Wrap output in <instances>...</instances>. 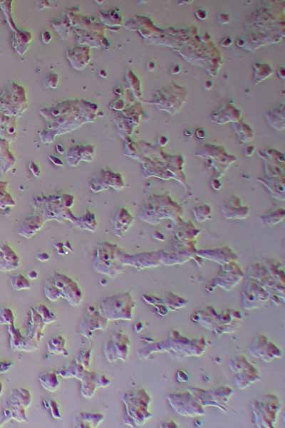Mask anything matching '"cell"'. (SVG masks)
<instances>
[{"label":"cell","mask_w":285,"mask_h":428,"mask_svg":"<svg viewBox=\"0 0 285 428\" xmlns=\"http://www.w3.org/2000/svg\"><path fill=\"white\" fill-rule=\"evenodd\" d=\"M39 381L42 384L43 388L49 390V391H55L58 388L59 381H57L55 374L48 373L46 375L39 377Z\"/></svg>","instance_id":"3"},{"label":"cell","mask_w":285,"mask_h":428,"mask_svg":"<svg viewBox=\"0 0 285 428\" xmlns=\"http://www.w3.org/2000/svg\"><path fill=\"white\" fill-rule=\"evenodd\" d=\"M14 314L12 310L9 308H3L0 310V324L13 325Z\"/></svg>","instance_id":"7"},{"label":"cell","mask_w":285,"mask_h":428,"mask_svg":"<svg viewBox=\"0 0 285 428\" xmlns=\"http://www.w3.org/2000/svg\"><path fill=\"white\" fill-rule=\"evenodd\" d=\"M9 332L10 334V345L11 348L13 350H32L35 348L30 344L29 341H27L23 336L19 334V330L14 328V325H9Z\"/></svg>","instance_id":"2"},{"label":"cell","mask_w":285,"mask_h":428,"mask_svg":"<svg viewBox=\"0 0 285 428\" xmlns=\"http://www.w3.org/2000/svg\"><path fill=\"white\" fill-rule=\"evenodd\" d=\"M14 203L10 194L7 193L6 191V183L0 181V208L13 206Z\"/></svg>","instance_id":"4"},{"label":"cell","mask_w":285,"mask_h":428,"mask_svg":"<svg viewBox=\"0 0 285 428\" xmlns=\"http://www.w3.org/2000/svg\"><path fill=\"white\" fill-rule=\"evenodd\" d=\"M19 266V259L13 251L6 244L0 245V271L10 272Z\"/></svg>","instance_id":"1"},{"label":"cell","mask_w":285,"mask_h":428,"mask_svg":"<svg viewBox=\"0 0 285 428\" xmlns=\"http://www.w3.org/2000/svg\"><path fill=\"white\" fill-rule=\"evenodd\" d=\"M13 363L0 361V374L5 373L11 369Z\"/></svg>","instance_id":"8"},{"label":"cell","mask_w":285,"mask_h":428,"mask_svg":"<svg viewBox=\"0 0 285 428\" xmlns=\"http://www.w3.org/2000/svg\"><path fill=\"white\" fill-rule=\"evenodd\" d=\"M3 384H2L1 382H0V396H1L2 395H3Z\"/></svg>","instance_id":"9"},{"label":"cell","mask_w":285,"mask_h":428,"mask_svg":"<svg viewBox=\"0 0 285 428\" xmlns=\"http://www.w3.org/2000/svg\"><path fill=\"white\" fill-rule=\"evenodd\" d=\"M64 343H65V340L63 339L62 337L59 336V337L55 338L48 344L49 350H50V352H55V353L56 352V353L60 354L67 352L64 348L65 344H62Z\"/></svg>","instance_id":"5"},{"label":"cell","mask_w":285,"mask_h":428,"mask_svg":"<svg viewBox=\"0 0 285 428\" xmlns=\"http://www.w3.org/2000/svg\"><path fill=\"white\" fill-rule=\"evenodd\" d=\"M12 286L14 289L17 291L30 289L31 287L28 280L25 279L24 277L21 276V275H16V276H12Z\"/></svg>","instance_id":"6"}]
</instances>
